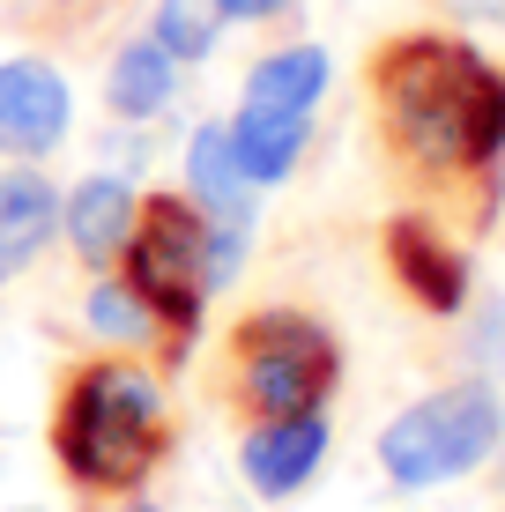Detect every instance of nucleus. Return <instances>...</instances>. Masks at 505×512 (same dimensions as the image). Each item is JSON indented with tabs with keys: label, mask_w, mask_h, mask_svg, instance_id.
Here are the masks:
<instances>
[{
	"label": "nucleus",
	"mask_w": 505,
	"mask_h": 512,
	"mask_svg": "<svg viewBox=\"0 0 505 512\" xmlns=\"http://www.w3.org/2000/svg\"><path fill=\"white\" fill-rule=\"evenodd\" d=\"M216 0H164V15H156V45L171 52V60H201L208 45H216Z\"/></svg>",
	"instance_id": "nucleus-15"
},
{
	"label": "nucleus",
	"mask_w": 505,
	"mask_h": 512,
	"mask_svg": "<svg viewBox=\"0 0 505 512\" xmlns=\"http://www.w3.org/2000/svg\"><path fill=\"white\" fill-rule=\"evenodd\" d=\"M164 453V394L149 372L97 364L60 401V461L90 490H134Z\"/></svg>",
	"instance_id": "nucleus-2"
},
{
	"label": "nucleus",
	"mask_w": 505,
	"mask_h": 512,
	"mask_svg": "<svg viewBox=\"0 0 505 512\" xmlns=\"http://www.w3.org/2000/svg\"><path fill=\"white\" fill-rule=\"evenodd\" d=\"M327 453V423L320 416H268V431L246 438V475L253 490H268V498H283V490H298L312 468H320Z\"/></svg>",
	"instance_id": "nucleus-8"
},
{
	"label": "nucleus",
	"mask_w": 505,
	"mask_h": 512,
	"mask_svg": "<svg viewBox=\"0 0 505 512\" xmlns=\"http://www.w3.org/2000/svg\"><path fill=\"white\" fill-rule=\"evenodd\" d=\"M186 171H194V193L208 208H216V216H246V171H238V156H231V127H201L194 134V156H186Z\"/></svg>",
	"instance_id": "nucleus-14"
},
{
	"label": "nucleus",
	"mask_w": 505,
	"mask_h": 512,
	"mask_svg": "<svg viewBox=\"0 0 505 512\" xmlns=\"http://www.w3.org/2000/svg\"><path fill=\"white\" fill-rule=\"evenodd\" d=\"M90 320H97L104 334H127V342H134V334H149V320L134 312V290H97V297H90Z\"/></svg>",
	"instance_id": "nucleus-16"
},
{
	"label": "nucleus",
	"mask_w": 505,
	"mask_h": 512,
	"mask_svg": "<svg viewBox=\"0 0 505 512\" xmlns=\"http://www.w3.org/2000/svg\"><path fill=\"white\" fill-rule=\"evenodd\" d=\"M498 431H505V409L491 386H446V394H424L416 409H402L379 431V468L402 490L454 483V475L491 461Z\"/></svg>",
	"instance_id": "nucleus-3"
},
{
	"label": "nucleus",
	"mask_w": 505,
	"mask_h": 512,
	"mask_svg": "<svg viewBox=\"0 0 505 512\" xmlns=\"http://www.w3.org/2000/svg\"><path fill=\"white\" fill-rule=\"evenodd\" d=\"M45 238H52V186L38 171H8L0 179V275H15Z\"/></svg>",
	"instance_id": "nucleus-9"
},
{
	"label": "nucleus",
	"mask_w": 505,
	"mask_h": 512,
	"mask_svg": "<svg viewBox=\"0 0 505 512\" xmlns=\"http://www.w3.org/2000/svg\"><path fill=\"white\" fill-rule=\"evenodd\" d=\"M216 8H223V15H275L283 0H216Z\"/></svg>",
	"instance_id": "nucleus-17"
},
{
	"label": "nucleus",
	"mask_w": 505,
	"mask_h": 512,
	"mask_svg": "<svg viewBox=\"0 0 505 512\" xmlns=\"http://www.w3.org/2000/svg\"><path fill=\"white\" fill-rule=\"evenodd\" d=\"M67 134V82L45 60H8L0 67V149L38 156Z\"/></svg>",
	"instance_id": "nucleus-6"
},
{
	"label": "nucleus",
	"mask_w": 505,
	"mask_h": 512,
	"mask_svg": "<svg viewBox=\"0 0 505 512\" xmlns=\"http://www.w3.org/2000/svg\"><path fill=\"white\" fill-rule=\"evenodd\" d=\"M238 379L260 416H305L335 386V342L298 312H268V320L238 327Z\"/></svg>",
	"instance_id": "nucleus-4"
},
{
	"label": "nucleus",
	"mask_w": 505,
	"mask_h": 512,
	"mask_svg": "<svg viewBox=\"0 0 505 512\" xmlns=\"http://www.w3.org/2000/svg\"><path fill=\"white\" fill-rule=\"evenodd\" d=\"M468 15H505V0H461Z\"/></svg>",
	"instance_id": "nucleus-18"
},
{
	"label": "nucleus",
	"mask_w": 505,
	"mask_h": 512,
	"mask_svg": "<svg viewBox=\"0 0 505 512\" xmlns=\"http://www.w3.org/2000/svg\"><path fill=\"white\" fill-rule=\"evenodd\" d=\"M298 149H305V112H238V127H231V156L253 186L283 179L298 164Z\"/></svg>",
	"instance_id": "nucleus-10"
},
{
	"label": "nucleus",
	"mask_w": 505,
	"mask_h": 512,
	"mask_svg": "<svg viewBox=\"0 0 505 512\" xmlns=\"http://www.w3.org/2000/svg\"><path fill=\"white\" fill-rule=\"evenodd\" d=\"M134 231V193L119 186V179H90V186H75V208H67V238L82 245V253H119Z\"/></svg>",
	"instance_id": "nucleus-12"
},
{
	"label": "nucleus",
	"mask_w": 505,
	"mask_h": 512,
	"mask_svg": "<svg viewBox=\"0 0 505 512\" xmlns=\"http://www.w3.org/2000/svg\"><path fill=\"white\" fill-rule=\"evenodd\" d=\"M171 104V52L142 38V45H127L112 60V112H127V119H149V112H164Z\"/></svg>",
	"instance_id": "nucleus-13"
},
{
	"label": "nucleus",
	"mask_w": 505,
	"mask_h": 512,
	"mask_svg": "<svg viewBox=\"0 0 505 512\" xmlns=\"http://www.w3.org/2000/svg\"><path fill=\"white\" fill-rule=\"evenodd\" d=\"M327 90V52L298 45V52H275V60L253 67L246 82V112H312V97Z\"/></svg>",
	"instance_id": "nucleus-11"
},
{
	"label": "nucleus",
	"mask_w": 505,
	"mask_h": 512,
	"mask_svg": "<svg viewBox=\"0 0 505 512\" xmlns=\"http://www.w3.org/2000/svg\"><path fill=\"white\" fill-rule=\"evenodd\" d=\"M379 104L409 156L476 171L505 149V75L454 38H402L379 52Z\"/></svg>",
	"instance_id": "nucleus-1"
},
{
	"label": "nucleus",
	"mask_w": 505,
	"mask_h": 512,
	"mask_svg": "<svg viewBox=\"0 0 505 512\" xmlns=\"http://www.w3.org/2000/svg\"><path fill=\"white\" fill-rule=\"evenodd\" d=\"M387 260H394V275L409 282V297H416L424 312H454L461 297H468L461 253H454L439 231H424V223H394V231H387Z\"/></svg>",
	"instance_id": "nucleus-7"
},
{
	"label": "nucleus",
	"mask_w": 505,
	"mask_h": 512,
	"mask_svg": "<svg viewBox=\"0 0 505 512\" xmlns=\"http://www.w3.org/2000/svg\"><path fill=\"white\" fill-rule=\"evenodd\" d=\"M127 268L134 290L164 312L171 327H194L201 320V297H208V231L186 201H149L142 223L127 231Z\"/></svg>",
	"instance_id": "nucleus-5"
}]
</instances>
